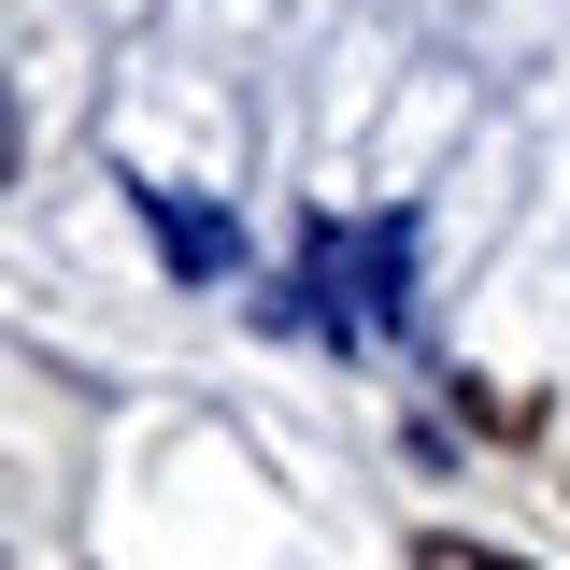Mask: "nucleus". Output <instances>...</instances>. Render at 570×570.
Instances as JSON below:
<instances>
[{"label":"nucleus","instance_id":"obj_1","mask_svg":"<svg viewBox=\"0 0 570 570\" xmlns=\"http://www.w3.org/2000/svg\"><path fill=\"white\" fill-rule=\"evenodd\" d=\"M400 299H414V228H400V214H314V228H299V299H285L299 328L385 343Z\"/></svg>","mask_w":570,"mask_h":570},{"label":"nucleus","instance_id":"obj_2","mask_svg":"<svg viewBox=\"0 0 570 570\" xmlns=\"http://www.w3.org/2000/svg\"><path fill=\"white\" fill-rule=\"evenodd\" d=\"M142 228H157V257H171L186 285H228V272H243V228H228L214 200H186V186H142Z\"/></svg>","mask_w":570,"mask_h":570},{"label":"nucleus","instance_id":"obj_3","mask_svg":"<svg viewBox=\"0 0 570 570\" xmlns=\"http://www.w3.org/2000/svg\"><path fill=\"white\" fill-rule=\"evenodd\" d=\"M414 570H528V557H485V542H456V528H428V542H414Z\"/></svg>","mask_w":570,"mask_h":570},{"label":"nucleus","instance_id":"obj_4","mask_svg":"<svg viewBox=\"0 0 570 570\" xmlns=\"http://www.w3.org/2000/svg\"><path fill=\"white\" fill-rule=\"evenodd\" d=\"M0 171H14V100H0Z\"/></svg>","mask_w":570,"mask_h":570}]
</instances>
